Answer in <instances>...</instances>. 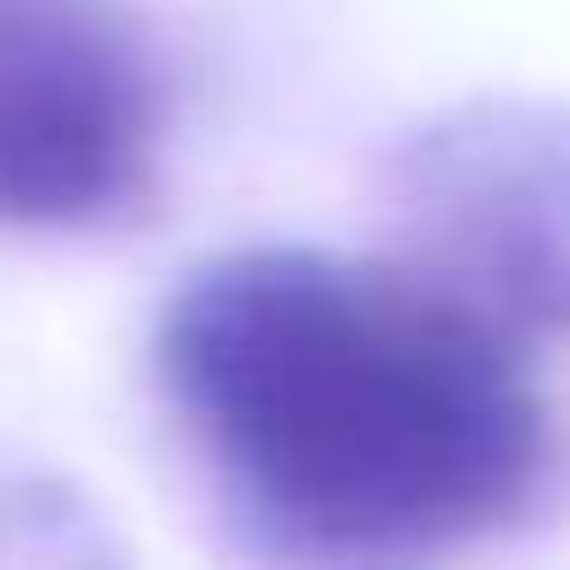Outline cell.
<instances>
[{"mask_svg":"<svg viewBox=\"0 0 570 570\" xmlns=\"http://www.w3.org/2000/svg\"><path fill=\"white\" fill-rule=\"evenodd\" d=\"M151 356L223 499L285 552H454L552 454L525 347L401 258L223 249L169 294Z\"/></svg>","mask_w":570,"mask_h":570,"instance_id":"obj_1","label":"cell"},{"mask_svg":"<svg viewBox=\"0 0 570 570\" xmlns=\"http://www.w3.org/2000/svg\"><path fill=\"white\" fill-rule=\"evenodd\" d=\"M392 258L499 338H570V107L472 98L383 160Z\"/></svg>","mask_w":570,"mask_h":570,"instance_id":"obj_2","label":"cell"},{"mask_svg":"<svg viewBox=\"0 0 570 570\" xmlns=\"http://www.w3.org/2000/svg\"><path fill=\"white\" fill-rule=\"evenodd\" d=\"M160 178V71L116 0H0V232L125 223Z\"/></svg>","mask_w":570,"mask_h":570,"instance_id":"obj_3","label":"cell"}]
</instances>
